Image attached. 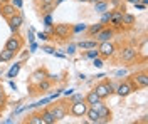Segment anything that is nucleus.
Masks as SVG:
<instances>
[{
    "mask_svg": "<svg viewBox=\"0 0 148 124\" xmlns=\"http://www.w3.org/2000/svg\"><path fill=\"white\" fill-rule=\"evenodd\" d=\"M126 2H130V3H133V5H135V3H138L140 0H126Z\"/></svg>",
    "mask_w": 148,
    "mask_h": 124,
    "instance_id": "nucleus-50",
    "label": "nucleus"
},
{
    "mask_svg": "<svg viewBox=\"0 0 148 124\" xmlns=\"http://www.w3.org/2000/svg\"><path fill=\"white\" fill-rule=\"evenodd\" d=\"M9 27H10V30L14 32V34H17L18 32V29H20V25L24 24V15H22V12H17L15 15H12L9 20Z\"/></svg>",
    "mask_w": 148,
    "mask_h": 124,
    "instance_id": "nucleus-10",
    "label": "nucleus"
},
{
    "mask_svg": "<svg viewBox=\"0 0 148 124\" xmlns=\"http://www.w3.org/2000/svg\"><path fill=\"white\" fill-rule=\"evenodd\" d=\"M77 2H81V3H86V2H88V0H77Z\"/></svg>",
    "mask_w": 148,
    "mask_h": 124,
    "instance_id": "nucleus-51",
    "label": "nucleus"
},
{
    "mask_svg": "<svg viewBox=\"0 0 148 124\" xmlns=\"http://www.w3.org/2000/svg\"><path fill=\"white\" fill-rule=\"evenodd\" d=\"M103 60H104V59L99 57V56H98V57H94V59H92V66H94V67H103V66H104V62H103Z\"/></svg>",
    "mask_w": 148,
    "mask_h": 124,
    "instance_id": "nucleus-34",
    "label": "nucleus"
},
{
    "mask_svg": "<svg viewBox=\"0 0 148 124\" xmlns=\"http://www.w3.org/2000/svg\"><path fill=\"white\" fill-rule=\"evenodd\" d=\"M121 20H123V25H125V27H133L136 19H135V15H133V14H130V12H123Z\"/></svg>",
    "mask_w": 148,
    "mask_h": 124,
    "instance_id": "nucleus-18",
    "label": "nucleus"
},
{
    "mask_svg": "<svg viewBox=\"0 0 148 124\" xmlns=\"http://www.w3.org/2000/svg\"><path fill=\"white\" fill-rule=\"evenodd\" d=\"M123 9H116L111 12V19H110V25L113 30H121L125 25H123V20H121V15H123Z\"/></svg>",
    "mask_w": 148,
    "mask_h": 124,
    "instance_id": "nucleus-6",
    "label": "nucleus"
},
{
    "mask_svg": "<svg viewBox=\"0 0 148 124\" xmlns=\"http://www.w3.org/2000/svg\"><path fill=\"white\" fill-rule=\"evenodd\" d=\"M99 56V52H98V49L94 47V49H88V52H86V57L88 59H94V57H98Z\"/></svg>",
    "mask_w": 148,
    "mask_h": 124,
    "instance_id": "nucleus-31",
    "label": "nucleus"
},
{
    "mask_svg": "<svg viewBox=\"0 0 148 124\" xmlns=\"http://www.w3.org/2000/svg\"><path fill=\"white\" fill-rule=\"evenodd\" d=\"M126 74H128V70H126V69H120V70H116V72H114V76H116V77L126 76Z\"/></svg>",
    "mask_w": 148,
    "mask_h": 124,
    "instance_id": "nucleus-39",
    "label": "nucleus"
},
{
    "mask_svg": "<svg viewBox=\"0 0 148 124\" xmlns=\"http://www.w3.org/2000/svg\"><path fill=\"white\" fill-rule=\"evenodd\" d=\"M84 101H86V104H88V106H94V107H98V106L101 104L103 99L96 94V91L92 89V91H89L88 94L84 96Z\"/></svg>",
    "mask_w": 148,
    "mask_h": 124,
    "instance_id": "nucleus-13",
    "label": "nucleus"
},
{
    "mask_svg": "<svg viewBox=\"0 0 148 124\" xmlns=\"http://www.w3.org/2000/svg\"><path fill=\"white\" fill-rule=\"evenodd\" d=\"M0 64H2V60H0Z\"/></svg>",
    "mask_w": 148,
    "mask_h": 124,
    "instance_id": "nucleus-53",
    "label": "nucleus"
},
{
    "mask_svg": "<svg viewBox=\"0 0 148 124\" xmlns=\"http://www.w3.org/2000/svg\"><path fill=\"white\" fill-rule=\"evenodd\" d=\"M51 86H52L51 81H49V79H44V81H40V82L36 86V89L39 91V92H47V91L51 89Z\"/></svg>",
    "mask_w": 148,
    "mask_h": 124,
    "instance_id": "nucleus-23",
    "label": "nucleus"
},
{
    "mask_svg": "<svg viewBox=\"0 0 148 124\" xmlns=\"http://www.w3.org/2000/svg\"><path fill=\"white\" fill-rule=\"evenodd\" d=\"M147 47H148V42H147V40H143V42H141V45H140V49H138V54H141L143 59H147Z\"/></svg>",
    "mask_w": 148,
    "mask_h": 124,
    "instance_id": "nucleus-30",
    "label": "nucleus"
},
{
    "mask_svg": "<svg viewBox=\"0 0 148 124\" xmlns=\"http://www.w3.org/2000/svg\"><path fill=\"white\" fill-rule=\"evenodd\" d=\"M84 116L88 117V121H89V123H96V124L99 123V114H98V109H96L94 106H89Z\"/></svg>",
    "mask_w": 148,
    "mask_h": 124,
    "instance_id": "nucleus-17",
    "label": "nucleus"
},
{
    "mask_svg": "<svg viewBox=\"0 0 148 124\" xmlns=\"http://www.w3.org/2000/svg\"><path fill=\"white\" fill-rule=\"evenodd\" d=\"M73 25L69 24H56L54 25V37L61 39V40H67L73 35Z\"/></svg>",
    "mask_w": 148,
    "mask_h": 124,
    "instance_id": "nucleus-4",
    "label": "nucleus"
},
{
    "mask_svg": "<svg viewBox=\"0 0 148 124\" xmlns=\"http://www.w3.org/2000/svg\"><path fill=\"white\" fill-rule=\"evenodd\" d=\"M7 104V94H5V91L0 87V109H3Z\"/></svg>",
    "mask_w": 148,
    "mask_h": 124,
    "instance_id": "nucleus-28",
    "label": "nucleus"
},
{
    "mask_svg": "<svg viewBox=\"0 0 148 124\" xmlns=\"http://www.w3.org/2000/svg\"><path fill=\"white\" fill-rule=\"evenodd\" d=\"M76 44H69V45H67V49H66V54H67V56H73L74 52H76Z\"/></svg>",
    "mask_w": 148,
    "mask_h": 124,
    "instance_id": "nucleus-36",
    "label": "nucleus"
},
{
    "mask_svg": "<svg viewBox=\"0 0 148 124\" xmlns=\"http://www.w3.org/2000/svg\"><path fill=\"white\" fill-rule=\"evenodd\" d=\"M22 45H24V40H22V37H18L17 34L14 37H9V40L5 42V49L14 50L15 54H17L18 50H22Z\"/></svg>",
    "mask_w": 148,
    "mask_h": 124,
    "instance_id": "nucleus-9",
    "label": "nucleus"
},
{
    "mask_svg": "<svg viewBox=\"0 0 148 124\" xmlns=\"http://www.w3.org/2000/svg\"><path fill=\"white\" fill-rule=\"evenodd\" d=\"M0 87H2V84H0Z\"/></svg>",
    "mask_w": 148,
    "mask_h": 124,
    "instance_id": "nucleus-54",
    "label": "nucleus"
},
{
    "mask_svg": "<svg viewBox=\"0 0 148 124\" xmlns=\"http://www.w3.org/2000/svg\"><path fill=\"white\" fill-rule=\"evenodd\" d=\"M94 91H96V94L99 96L101 99H108V97L111 96L110 91H108V87H106V81H104V82H99V84H96Z\"/></svg>",
    "mask_w": 148,
    "mask_h": 124,
    "instance_id": "nucleus-16",
    "label": "nucleus"
},
{
    "mask_svg": "<svg viewBox=\"0 0 148 124\" xmlns=\"http://www.w3.org/2000/svg\"><path fill=\"white\" fill-rule=\"evenodd\" d=\"M79 101H84V96L83 94H71V99H69V102H79Z\"/></svg>",
    "mask_w": 148,
    "mask_h": 124,
    "instance_id": "nucleus-32",
    "label": "nucleus"
},
{
    "mask_svg": "<svg viewBox=\"0 0 148 124\" xmlns=\"http://www.w3.org/2000/svg\"><path fill=\"white\" fill-rule=\"evenodd\" d=\"M98 52H99V57L103 59H110L116 54V45L111 42V40H106V42H98Z\"/></svg>",
    "mask_w": 148,
    "mask_h": 124,
    "instance_id": "nucleus-2",
    "label": "nucleus"
},
{
    "mask_svg": "<svg viewBox=\"0 0 148 124\" xmlns=\"http://www.w3.org/2000/svg\"><path fill=\"white\" fill-rule=\"evenodd\" d=\"M108 9H110V2L108 0H98V2H94V10L96 12L103 14V12H106Z\"/></svg>",
    "mask_w": 148,
    "mask_h": 124,
    "instance_id": "nucleus-22",
    "label": "nucleus"
},
{
    "mask_svg": "<svg viewBox=\"0 0 148 124\" xmlns=\"http://www.w3.org/2000/svg\"><path fill=\"white\" fill-rule=\"evenodd\" d=\"M110 19H111V12L110 10H106V12H103V17H101L99 22H101L103 25H108V24H110Z\"/></svg>",
    "mask_w": 148,
    "mask_h": 124,
    "instance_id": "nucleus-27",
    "label": "nucleus"
},
{
    "mask_svg": "<svg viewBox=\"0 0 148 124\" xmlns=\"http://www.w3.org/2000/svg\"><path fill=\"white\" fill-rule=\"evenodd\" d=\"M77 49H83V50H88V49H94L98 47V40H81L76 44Z\"/></svg>",
    "mask_w": 148,
    "mask_h": 124,
    "instance_id": "nucleus-20",
    "label": "nucleus"
},
{
    "mask_svg": "<svg viewBox=\"0 0 148 124\" xmlns=\"http://www.w3.org/2000/svg\"><path fill=\"white\" fill-rule=\"evenodd\" d=\"M62 2H66V0H54V3H56V7H57V5H61V3H62Z\"/></svg>",
    "mask_w": 148,
    "mask_h": 124,
    "instance_id": "nucleus-49",
    "label": "nucleus"
},
{
    "mask_svg": "<svg viewBox=\"0 0 148 124\" xmlns=\"http://www.w3.org/2000/svg\"><path fill=\"white\" fill-rule=\"evenodd\" d=\"M71 29H73V34H77V32H86L88 25H86V24H77V25H74Z\"/></svg>",
    "mask_w": 148,
    "mask_h": 124,
    "instance_id": "nucleus-29",
    "label": "nucleus"
},
{
    "mask_svg": "<svg viewBox=\"0 0 148 124\" xmlns=\"http://www.w3.org/2000/svg\"><path fill=\"white\" fill-rule=\"evenodd\" d=\"M25 123H29V124H44V121H42V116H40V112L39 114H30L29 116V119L25 121Z\"/></svg>",
    "mask_w": 148,
    "mask_h": 124,
    "instance_id": "nucleus-26",
    "label": "nucleus"
},
{
    "mask_svg": "<svg viewBox=\"0 0 148 124\" xmlns=\"http://www.w3.org/2000/svg\"><path fill=\"white\" fill-rule=\"evenodd\" d=\"M106 87H108V91H110V94H111V96L114 94V86L111 84L110 81H106Z\"/></svg>",
    "mask_w": 148,
    "mask_h": 124,
    "instance_id": "nucleus-42",
    "label": "nucleus"
},
{
    "mask_svg": "<svg viewBox=\"0 0 148 124\" xmlns=\"http://www.w3.org/2000/svg\"><path fill=\"white\" fill-rule=\"evenodd\" d=\"M96 109H98V114H99V123H110V121H111L110 107H108V106H104V104H99Z\"/></svg>",
    "mask_w": 148,
    "mask_h": 124,
    "instance_id": "nucleus-14",
    "label": "nucleus"
},
{
    "mask_svg": "<svg viewBox=\"0 0 148 124\" xmlns=\"http://www.w3.org/2000/svg\"><path fill=\"white\" fill-rule=\"evenodd\" d=\"M46 34L51 35V37H54V25H46Z\"/></svg>",
    "mask_w": 148,
    "mask_h": 124,
    "instance_id": "nucleus-37",
    "label": "nucleus"
},
{
    "mask_svg": "<svg viewBox=\"0 0 148 124\" xmlns=\"http://www.w3.org/2000/svg\"><path fill=\"white\" fill-rule=\"evenodd\" d=\"M20 67H22V62H15L14 66L10 67V70L7 72V77H9V79H14V77H15V76L18 74V70H20Z\"/></svg>",
    "mask_w": 148,
    "mask_h": 124,
    "instance_id": "nucleus-25",
    "label": "nucleus"
},
{
    "mask_svg": "<svg viewBox=\"0 0 148 124\" xmlns=\"http://www.w3.org/2000/svg\"><path fill=\"white\" fill-rule=\"evenodd\" d=\"M135 91H138V86L131 79L123 81V82H120L118 86L114 87V94H118L120 97H126V96H130L131 92H135Z\"/></svg>",
    "mask_w": 148,
    "mask_h": 124,
    "instance_id": "nucleus-1",
    "label": "nucleus"
},
{
    "mask_svg": "<svg viewBox=\"0 0 148 124\" xmlns=\"http://www.w3.org/2000/svg\"><path fill=\"white\" fill-rule=\"evenodd\" d=\"M10 87H12V89H15V91H17V86H15V82H14V81H12V79H10Z\"/></svg>",
    "mask_w": 148,
    "mask_h": 124,
    "instance_id": "nucleus-48",
    "label": "nucleus"
},
{
    "mask_svg": "<svg viewBox=\"0 0 148 124\" xmlns=\"http://www.w3.org/2000/svg\"><path fill=\"white\" fill-rule=\"evenodd\" d=\"M44 79H47V72L44 69H37V70L32 72V76H30V86H37Z\"/></svg>",
    "mask_w": 148,
    "mask_h": 124,
    "instance_id": "nucleus-15",
    "label": "nucleus"
},
{
    "mask_svg": "<svg viewBox=\"0 0 148 124\" xmlns=\"http://www.w3.org/2000/svg\"><path fill=\"white\" fill-rule=\"evenodd\" d=\"M103 27H104V25H103L101 22H99V24H94V25H89V27L86 29V32H88V35H89V37H94V35H96V34H98V32H99V30H101Z\"/></svg>",
    "mask_w": 148,
    "mask_h": 124,
    "instance_id": "nucleus-24",
    "label": "nucleus"
},
{
    "mask_svg": "<svg viewBox=\"0 0 148 124\" xmlns=\"http://www.w3.org/2000/svg\"><path fill=\"white\" fill-rule=\"evenodd\" d=\"M88 2H91V3H94V2H98V0H88Z\"/></svg>",
    "mask_w": 148,
    "mask_h": 124,
    "instance_id": "nucleus-52",
    "label": "nucleus"
},
{
    "mask_svg": "<svg viewBox=\"0 0 148 124\" xmlns=\"http://www.w3.org/2000/svg\"><path fill=\"white\" fill-rule=\"evenodd\" d=\"M40 116H42V121H44V124H54V123H57L51 109H44V111L40 112Z\"/></svg>",
    "mask_w": 148,
    "mask_h": 124,
    "instance_id": "nucleus-19",
    "label": "nucleus"
},
{
    "mask_svg": "<svg viewBox=\"0 0 148 124\" xmlns=\"http://www.w3.org/2000/svg\"><path fill=\"white\" fill-rule=\"evenodd\" d=\"M39 3H40V7H46V5H52L54 3V0H39ZM56 5V3H54Z\"/></svg>",
    "mask_w": 148,
    "mask_h": 124,
    "instance_id": "nucleus-38",
    "label": "nucleus"
},
{
    "mask_svg": "<svg viewBox=\"0 0 148 124\" xmlns=\"http://www.w3.org/2000/svg\"><path fill=\"white\" fill-rule=\"evenodd\" d=\"M14 123V119L12 117H9V119H3V124H12Z\"/></svg>",
    "mask_w": 148,
    "mask_h": 124,
    "instance_id": "nucleus-47",
    "label": "nucleus"
},
{
    "mask_svg": "<svg viewBox=\"0 0 148 124\" xmlns=\"http://www.w3.org/2000/svg\"><path fill=\"white\" fill-rule=\"evenodd\" d=\"M37 39H40V40H47L49 35H47L46 32H37Z\"/></svg>",
    "mask_w": 148,
    "mask_h": 124,
    "instance_id": "nucleus-40",
    "label": "nucleus"
},
{
    "mask_svg": "<svg viewBox=\"0 0 148 124\" xmlns=\"http://www.w3.org/2000/svg\"><path fill=\"white\" fill-rule=\"evenodd\" d=\"M42 50H46V52H49V54H54V49L52 47H44Z\"/></svg>",
    "mask_w": 148,
    "mask_h": 124,
    "instance_id": "nucleus-45",
    "label": "nucleus"
},
{
    "mask_svg": "<svg viewBox=\"0 0 148 124\" xmlns=\"http://www.w3.org/2000/svg\"><path fill=\"white\" fill-rule=\"evenodd\" d=\"M94 37H96L98 42H106V40H111V39L114 37V30L111 29V27H106V25H104Z\"/></svg>",
    "mask_w": 148,
    "mask_h": 124,
    "instance_id": "nucleus-12",
    "label": "nucleus"
},
{
    "mask_svg": "<svg viewBox=\"0 0 148 124\" xmlns=\"http://www.w3.org/2000/svg\"><path fill=\"white\" fill-rule=\"evenodd\" d=\"M44 25H54V22H52V14H44Z\"/></svg>",
    "mask_w": 148,
    "mask_h": 124,
    "instance_id": "nucleus-35",
    "label": "nucleus"
},
{
    "mask_svg": "<svg viewBox=\"0 0 148 124\" xmlns=\"http://www.w3.org/2000/svg\"><path fill=\"white\" fill-rule=\"evenodd\" d=\"M69 112L76 117H83L86 114V111H88V107L89 106L86 104V101H79V102H69Z\"/></svg>",
    "mask_w": 148,
    "mask_h": 124,
    "instance_id": "nucleus-7",
    "label": "nucleus"
},
{
    "mask_svg": "<svg viewBox=\"0 0 148 124\" xmlns=\"http://www.w3.org/2000/svg\"><path fill=\"white\" fill-rule=\"evenodd\" d=\"M17 12H18V9H15V5L9 3L7 0H2V2H0V15H2L5 20H9L10 17L15 15Z\"/></svg>",
    "mask_w": 148,
    "mask_h": 124,
    "instance_id": "nucleus-8",
    "label": "nucleus"
},
{
    "mask_svg": "<svg viewBox=\"0 0 148 124\" xmlns=\"http://www.w3.org/2000/svg\"><path fill=\"white\" fill-rule=\"evenodd\" d=\"M135 9H136V10H145V9H147V5H145V3H141V2H138V3H135Z\"/></svg>",
    "mask_w": 148,
    "mask_h": 124,
    "instance_id": "nucleus-43",
    "label": "nucleus"
},
{
    "mask_svg": "<svg viewBox=\"0 0 148 124\" xmlns=\"http://www.w3.org/2000/svg\"><path fill=\"white\" fill-rule=\"evenodd\" d=\"M37 50V44L36 42H30V52H36Z\"/></svg>",
    "mask_w": 148,
    "mask_h": 124,
    "instance_id": "nucleus-44",
    "label": "nucleus"
},
{
    "mask_svg": "<svg viewBox=\"0 0 148 124\" xmlns=\"http://www.w3.org/2000/svg\"><path fill=\"white\" fill-rule=\"evenodd\" d=\"M10 3H12V5H15V9H22V0H12V2H10Z\"/></svg>",
    "mask_w": 148,
    "mask_h": 124,
    "instance_id": "nucleus-41",
    "label": "nucleus"
},
{
    "mask_svg": "<svg viewBox=\"0 0 148 124\" xmlns=\"http://www.w3.org/2000/svg\"><path fill=\"white\" fill-rule=\"evenodd\" d=\"M54 9H56V5L52 3V5H46V7H40V12H42V14H52V12H54Z\"/></svg>",
    "mask_w": 148,
    "mask_h": 124,
    "instance_id": "nucleus-33",
    "label": "nucleus"
},
{
    "mask_svg": "<svg viewBox=\"0 0 148 124\" xmlns=\"http://www.w3.org/2000/svg\"><path fill=\"white\" fill-rule=\"evenodd\" d=\"M130 79L138 86V89H147L148 87V74L147 72H136V74H133Z\"/></svg>",
    "mask_w": 148,
    "mask_h": 124,
    "instance_id": "nucleus-11",
    "label": "nucleus"
},
{
    "mask_svg": "<svg viewBox=\"0 0 148 124\" xmlns=\"http://www.w3.org/2000/svg\"><path fill=\"white\" fill-rule=\"evenodd\" d=\"M138 59V49L133 47V45H126V47H123L120 54V60L121 62H125V64H131V62H135Z\"/></svg>",
    "mask_w": 148,
    "mask_h": 124,
    "instance_id": "nucleus-3",
    "label": "nucleus"
},
{
    "mask_svg": "<svg viewBox=\"0 0 148 124\" xmlns=\"http://www.w3.org/2000/svg\"><path fill=\"white\" fill-rule=\"evenodd\" d=\"M49 109L52 111L56 121L64 119L66 116H67V112H69V106H67V102H56V104H52Z\"/></svg>",
    "mask_w": 148,
    "mask_h": 124,
    "instance_id": "nucleus-5",
    "label": "nucleus"
},
{
    "mask_svg": "<svg viewBox=\"0 0 148 124\" xmlns=\"http://www.w3.org/2000/svg\"><path fill=\"white\" fill-rule=\"evenodd\" d=\"M74 92V89H69V91H64V96H67V97H69V96L73 94Z\"/></svg>",
    "mask_w": 148,
    "mask_h": 124,
    "instance_id": "nucleus-46",
    "label": "nucleus"
},
{
    "mask_svg": "<svg viewBox=\"0 0 148 124\" xmlns=\"http://www.w3.org/2000/svg\"><path fill=\"white\" fill-rule=\"evenodd\" d=\"M15 57V52L14 50H10V49H2V52H0V60L2 62H10L12 59Z\"/></svg>",
    "mask_w": 148,
    "mask_h": 124,
    "instance_id": "nucleus-21",
    "label": "nucleus"
}]
</instances>
